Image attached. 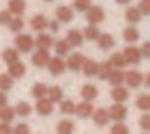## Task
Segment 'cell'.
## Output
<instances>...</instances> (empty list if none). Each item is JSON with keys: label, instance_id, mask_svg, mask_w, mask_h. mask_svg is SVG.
<instances>
[{"label": "cell", "instance_id": "cell-7", "mask_svg": "<svg viewBox=\"0 0 150 134\" xmlns=\"http://www.w3.org/2000/svg\"><path fill=\"white\" fill-rule=\"evenodd\" d=\"M122 54H124L127 65H138V63L142 61V58H143V56H142V49H138V47H134V45H127Z\"/></svg>", "mask_w": 150, "mask_h": 134}, {"label": "cell", "instance_id": "cell-37", "mask_svg": "<svg viewBox=\"0 0 150 134\" xmlns=\"http://www.w3.org/2000/svg\"><path fill=\"white\" fill-rule=\"evenodd\" d=\"M12 77L9 75V73H0V91H4V92H7V91H11V87H12Z\"/></svg>", "mask_w": 150, "mask_h": 134}, {"label": "cell", "instance_id": "cell-4", "mask_svg": "<svg viewBox=\"0 0 150 134\" xmlns=\"http://www.w3.org/2000/svg\"><path fill=\"white\" fill-rule=\"evenodd\" d=\"M47 68H49V73H51V75L59 77V75H63V73H65V70H67V61H65L61 56L51 58V61H49Z\"/></svg>", "mask_w": 150, "mask_h": 134}, {"label": "cell", "instance_id": "cell-51", "mask_svg": "<svg viewBox=\"0 0 150 134\" xmlns=\"http://www.w3.org/2000/svg\"><path fill=\"white\" fill-rule=\"evenodd\" d=\"M44 2H52V0H44Z\"/></svg>", "mask_w": 150, "mask_h": 134}, {"label": "cell", "instance_id": "cell-45", "mask_svg": "<svg viewBox=\"0 0 150 134\" xmlns=\"http://www.w3.org/2000/svg\"><path fill=\"white\" fill-rule=\"evenodd\" d=\"M0 134H14V129L7 122H0Z\"/></svg>", "mask_w": 150, "mask_h": 134}, {"label": "cell", "instance_id": "cell-18", "mask_svg": "<svg viewBox=\"0 0 150 134\" xmlns=\"http://www.w3.org/2000/svg\"><path fill=\"white\" fill-rule=\"evenodd\" d=\"M122 38H124L127 44H134V42H138V38H140V32H138V28H136L134 25H129L127 28H124V32H122Z\"/></svg>", "mask_w": 150, "mask_h": 134}, {"label": "cell", "instance_id": "cell-50", "mask_svg": "<svg viewBox=\"0 0 150 134\" xmlns=\"http://www.w3.org/2000/svg\"><path fill=\"white\" fill-rule=\"evenodd\" d=\"M115 2H117V4H120V5H127L131 0H115Z\"/></svg>", "mask_w": 150, "mask_h": 134}, {"label": "cell", "instance_id": "cell-38", "mask_svg": "<svg viewBox=\"0 0 150 134\" xmlns=\"http://www.w3.org/2000/svg\"><path fill=\"white\" fill-rule=\"evenodd\" d=\"M59 111L63 115H72V113H75V103L72 99H63L61 104H59Z\"/></svg>", "mask_w": 150, "mask_h": 134}, {"label": "cell", "instance_id": "cell-16", "mask_svg": "<svg viewBox=\"0 0 150 134\" xmlns=\"http://www.w3.org/2000/svg\"><path fill=\"white\" fill-rule=\"evenodd\" d=\"M7 73H9L12 78H21V77H25V73H26V66H25V63L16 61V63L9 65V68H7Z\"/></svg>", "mask_w": 150, "mask_h": 134}, {"label": "cell", "instance_id": "cell-22", "mask_svg": "<svg viewBox=\"0 0 150 134\" xmlns=\"http://www.w3.org/2000/svg\"><path fill=\"white\" fill-rule=\"evenodd\" d=\"M7 7H9V11H11L12 14L21 16V14L26 11V2H25V0H9Z\"/></svg>", "mask_w": 150, "mask_h": 134}, {"label": "cell", "instance_id": "cell-31", "mask_svg": "<svg viewBox=\"0 0 150 134\" xmlns=\"http://www.w3.org/2000/svg\"><path fill=\"white\" fill-rule=\"evenodd\" d=\"M47 98L52 101V103H61V101H63V89H61L59 85H52V87H49Z\"/></svg>", "mask_w": 150, "mask_h": 134}, {"label": "cell", "instance_id": "cell-6", "mask_svg": "<svg viewBox=\"0 0 150 134\" xmlns=\"http://www.w3.org/2000/svg\"><path fill=\"white\" fill-rule=\"evenodd\" d=\"M51 61V54H49V49H38L37 52H33L32 56V63L35 68H44L49 65Z\"/></svg>", "mask_w": 150, "mask_h": 134}, {"label": "cell", "instance_id": "cell-41", "mask_svg": "<svg viewBox=\"0 0 150 134\" xmlns=\"http://www.w3.org/2000/svg\"><path fill=\"white\" fill-rule=\"evenodd\" d=\"M138 124H140V129H142V131L150 133V113H149V111H145V113L140 117Z\"/></svg>", "mask_w": 150, "mask_h": 134}, {"label": "cell", "instance_id": "cell-23", "mask_svg": "<svg viewBox=\"0 0 150 134\" xmlns=\"http://www.w3.org/2000/svg\"><path fill=\"white\" fill-rule=\"evenodd\" d=\"M74 131H75V124L68 118L59 120L58 126H56V133L58 134H74Z\"/></svg>", "mask_w": 150, "mask_h": 134}, {"label": "cell", "instance_id": "cell-11", "mask_svg": "<svg viewBox=\"0 0 150 134\" xmlns=\"http://www.w3.org/2000/svg\"><path fill=\"white\" fill-rule=\"evenodd\" d=\"M56 19L59 23H70V21H74V9L67 7V5L56 7Z\"/></svg>", "mask_w": 150, "mask_h": 134}, {"label": "cell", "instance_id": "cell-44", "mask_svg": "<svg viewBox=\"0 0 150 134\" xmlns=\"http://www.w3.org/2000/svg\"><path fill=\"white\" fill-rule=\"evenodd\" d=\"M14 134H30V127L21 122V124H18V126L14 127Z\"/></svg>", "mask_w": 150, "mask_h": 134}, {"label": "cell", "instance_id": "cell-48", "mask_svg": "<svg viewBox=\"0 0 150 134\" xmlns=\"http://www.w3.org/2000/svg\"><path fill=\"white\" fill-rule=\"evenodd\" d=\"M4 106H7V94L4 91H0V108H4Z\"/></svg>", "mask_w": 150, "mask_h": 134}, {"label": "cell", "instance_id": "cell-2", "mask_svg": "<svg viewBox=\"0 0 150 134\" xmlns=\"http://www.w3.org/2000/svg\"><path fill=\"white\" fill-rule=\"evenodd\" d=\"M86 19L89 21V25H100L105 21V11L100 5H91L86 12Z\"/></svg>", "mask_w": 150, "mask_h": 134}, {"label": "cell", "instance_id": "cell-3", "mask_svg": "<svg viewBox=\"0 0 150 134\" xmlns=\"http://www.w3.org/2000/svg\"><path fill=\"white\" fill-rule=\"evenodd\" d=\"M35 111H37L40 117H49V115H52V111H54V103L49 99L47 96H45V98H40V99H37V103H35Z\"/></svg>", "mask_w": 150, "mask_h": 134}, {"label": "cell", "instance_id": "cell-46", "mask_svg": "<svg viewBox=\"0 0 150 134\" xmlns=\"http://www.w3.org/2000/svg\"><path fill=\"white\" fill-rule=\"evenodd\" d=\"M140 49H142V56H143V58H147V59H150V40H149V42H145Z\"/></svg>", "mask_w": 150, "mask_h": 134}, {"label": "cell", "instance_id": "cell-34", "mask_svg": "<svg viewBox=\"0 0 150 134\" xmlns=\"http://www.w3.org/2000/svg\"><path fill=\"white\" fill-rule=\"evenodd\" d=\"M14 110H16V115H19V117H23V118H25V117H28V115L32 113V110H33V108H32V104H30V103H26V101H19V103L16 104V108H14Z\"/></svg>", "mask_w": 150, "mask_h": 134}, {"label": "cell", "instance_id": "cell-40", "mask_svg": "<svg viewBox=\"0 0 150 134\" xmlns=\"http://www.w3.org/2000/svg\"><path fill=\"white\" fill-rule=\"evenodd\" d=\"M110 134H129V127L124 122H115L110 129Z\"/></svg>", "mask_w": 150, "mask_h": 134}, {"label": "cell", "instance_id": "cell-33", "mask_svg": "<svg viewBox=\"0 0 150 134\" xmlns=\"http://www.w3.org/2000/svg\"><path fill=\"white\" fill-rule=\"evenodd\" d=\"M7 26H9V30H11L12 33H21V30L25 28V19H23L21 16H16V18L11 19V23H9Z\"/></svg>", "mask_w": 150, "mask_h": 134}, {"label": "cell", "instance_id": "cell-14", "mask_svg": "<svg viewBox=\"0 0 150 134\" xmlns=\"http://www.w3.org/2000/svg\"><path fill=\"white\" fill-rule=\"evenodd\" d=\"M93 120H94V124H96L98 127L107 126L108 120H110V113H108V110H105V108H98V110H94V113H93Z\"/></svg>", "mask_w": 150, "mask_h": 134}, {"label": "cell", "instance_id": "cell-26", "mask_svg": "<svg viewBox=\"0 0 150 134\" xmlns=\"http://www.w3.org/2000/svg\"><path fill=\"white\" fill-rule=\"evenodd\" d=\"M98 68H100V65H98L96 61L87 59V61L82 65V73H84L86 77H96V75H98Z\"/></svg>", "mask_w": 150, "mask_h": 134}, {"label": "cell", "instance_id": "cell-28", "mask_svg": "<svg viewBox=\"0 0 150 134\" xmlns=\"http://www.w3.org/2000/svg\"><path fill=\"white\" fill-rule=\"evenodd\" d=\"M113 71V66L110 61H105V63H100V68H98V78L100 80H108V77H110V73Z\"/></svg>", "mask_w": 150, "mask_h": 134}, {"label": "cell", "instance_id": "cell-15", "mask_svg": "<svg viewBox=\"0 0 150 134\" xmlns=\"http://www.w3.org/2000/svg\"><path fill=\"white\" fill-rule=\"evenodd\" d=\"M30 26H32V30H35V32H44L47 26H49V21L45 19V16H42V14H35L33 18H32V21H30Z\"/></svg>", "mask_w": 150, "mask_h": 134}, {"label": "cell", "instance_id": "cell-27", "mask_svg": "<svg viewBox=\"0 0 150 134\" xmlns=\"http://www.w3.org/2000/svg\"><path fill=\"white\" fill-rule=\"evenodd\" d=\"M47 92H49V87H47L44 82H37V84H33V87H32V96H33L35 99L45 98Z\"/></svg>", "mask_w": 150, "mask_h": 134}, {"label": "cell", "instance_id": "cell-39", "mask_svg": "<svg viewBox=\"0 0 150 134\" xmlns=\"http://www.w3.org/2000/svg\"><path fill=\"white\" fill-rule=\"evenodd\" d=\"M91 5H93L91 0H74V9L79 12H87Z\"/></svg>", "mask_w": 150, "mask_h": 134}, {"label": "cell", "instance_id": "cell-35", "mask_svg": "<svg viewBox=\"0 0 150 134\" xmlns=\"http://www.w3.org/2000/svg\"><path fill=\"white\" fill-rule=\"evenodd\" d=\"M82 35H84V38H87V40H96V38L100 37L98 25H87V26L82 30Z\"/></svg>", "mask_w": 150, "mask_h": 134}, {"label": "cell", "instance_id": "cell-19", "mask_svg": "<svg viewBox=\"0 0 150 134\" xmlns=\"http://www.w3.org/2000/svg\"><path fill=\"white\" fill-rule=\"evenodd\" d=\"M96 42H98V47L103 49V51H108V49H112L115 45V38L110 33H100V37L96 38Z\"/></svg>", "mask_w": 150, "mask_h": 134}, {"label": "cell", "instance_id": "cell-42", "mask_svg": "<svg viewBox=\"0 0 150 134\" xmlns=\"http://www.w3.org/2000/svg\"><path fill=\"white\" fill-rule=\"evenodd\" d=\"M138 9L143 16H150V0H140Z\"/></svg>", "mask_w": 150, "mask_h": 134}, {"label": "cell", "instance_id": "cell-12", "mask_svg": "<svg viewBox=\"0 0 150 134\" xmlns=\"http://www.w3.org/2000/svg\"><path fill=\"white\" fill-rule=\"evenodd\" d=\"M110 96H112V99L115 103H126V101L129 99V91L124 85H115L110 91Z\"/></svg>", "mask_w": 150, "mask_h": 134}, {"label": "cell", "instance_id": "cell-29", "mask_svg": "<svg viewBox=\"0 0 150 134\" xmlns=\"http://www.w3.org/2000/svg\"><path fill=\"white\" fill-rule=\"evenodd\" d=\"M70 44H68V40L67 38H63V40H56L54 42V51H56V54L58 56H67L68 52H70Z\"/></svg>", "mask_w": 150, "mask_h": 134}, {"label": "cell", "instance_id": "cell-13", "mask_svg": "<svg viewBox=\"0 0 150 134\" xmlns=\"http://www.w3.org/2000/svg\"><path fill=\"white\" fill-rule=\"evenodd\" d=\"M98 87L96 85H93V84H84L82 85V89H80V98L86 101H94L98 98Z\"/></svg>", "mask_w": 150, "mask_h": 134}, {"label": "cell", "instance_id": "cell-10", "mask_svg": "<svg viewBox=\"0 0 150 134\" xmlns=\"http://www.w3.org/2000/svg\"><path fill=\"white\" fill-rule=\"evenodd\" d=\"M108 113H110V120H115V122H124V118L127 117V108H126L122 103H115V104L110 106Z\"/></svg>", "mask_w": 150, "mask_h": 134}, {"label": "cell", "instance_id": "cell-21", "mask_svg": "<svg viewBox=\"0 0 150 134\" xmlns=\"http://www.w3.org/2000/svg\"><path fill=\"white\" fill-rule=\"evenodd\" d=\"M108 82H110L112 87L122 85V84L126 82V73H124L122 70H119V68H113V71L110 73V77H108Z\"/></svg>", "mask_w": 150, "mask_h": 134}, {"label": "cell", "instance_id": "cell-30", "mask_svg": "<svg viewBox=\"0 0 150 134\" xmlns=\"http://www.w3.org/2000/svg\"><path fill=\"white\" fill-rule=\"evenodd\" d=\"M14 117H16V110H14V108H11V106H4V108H0V122H7V124H11V122L14 120Z\"/></svg>", "mask_w": 150, "mask_h": 134}, {"label": "cell", "instance_id": "cell-47", "mask_svg": "<svg viewBox=\"0 0 150 134\" xmlns=\"http://www.w3.org/2000/svg\"><path fill=\"white\" fill-rule=\"evenodd\" d=\"M52 33H58L59 32V21H49V26H47Z\"/></svg>", "mask_w": 150, "mask_h": 134}, {"label": "cell", "instance_id": "cell-25", "mask_svg": "<svg viewBox=\"0 0 150 134\" xmlns=\"http://www.w3.org/2000/svg\"><path fill=\"white\" fill-rule=\"evenodd\" d=\"M67 40H68V44L72 47H80L82 45V40H84V35H82V32H79V30H70L67 33Z\"/></svg>", "mask_w": 150, "mask_h": 134}, {"label": "cell", "instance_id": "cell-5", "mask_svg": "<svg viewBox=\"0 0 150 134\" xmlns=\"http://www.w3.org/2000/svg\"><path fill=\"white\" fill-rule=\"evenodd\" d=\"M93 113H94L93 101L82 99V103L75 104V115H77L79 118H89V117H93Z\"/></svg>", "mask_w": 150, "mask_h": 134}, {"label": "cell", "instance_id": "cell-24", "mask_svg": "<svg viewBox=\"0 0 150 134\" xmlns=\"http://www.w3.org/2000/svg\"><path fill=\"white\" fill-rule=\"evenodd\" d=\"M2 59H4V63H7V66H9V65L19 61V51H18V49H4Z\"/></svg>", "mask_w": 150, "mask_h": 134}, {"label": "cell", "instance_id": "cell-52", "mask_svg": "<svg viewBox=\"0 0 150 134\" xmlns=\"http://www.w3.org/2000/svg\"><path fill=\"white\" fill-rule=\"evenodd\" d=\"M143 134H149V133H143Z\"/></svg>", "mask_w": 150, "mask_h": 134}, {"label": "cell", "instance_id": "cell-32", "mask_svg": "<svg viewBox=\"0 0 150 134\" xmlns=\"http://www.w3.org/2000/svg\"><path fill=\"white\" fill-rule=\"evenodd\" d=\"M134 104L142 111H150V94H140L134 101Z\"/></svg>", "mask_w": 150, "mask_h": 134}, {"label": "cell", "instance_id": "cell-8", "mask_svg": "<svg viewBox=\"0 0 150 134\" xmlns=\"http://www.w3.org/2000/svg\"><path fill=\"white\" fill-rule=\"evenodd\" d=\"M86 61H87V58H86L84 54L74 52V54H70L68 59H67V68H68L70 71H79V70H82V65H84Z\"/></svg>", "mask_w": 150, "mask_h": 134}, {"label": "cell", "instance_id": "cell-49", "mask_svg": "<svg viewBox=\"0 0 150 134\" xmlns=\"http://www.w3.org/2000/svg\"><path fill=\"white\" fill-rule=\"evenodd\" d=\"M143 84H145V87H147V89H150V73L145 75V82H143Z\"/></svg>", "mask_w": 150, "mask_h": 134}, {"label": "cell", "instance_id": "cell-36", "mask_svg": "<svg viewBox=\"0 0 150 134\" xmlns=\"http://www.w3.org/2000/svg\"><path fill=\"white\" fill-rule=\"evenodd\" d=\"M110 63H112L113 68H119V70H122V68L127 65V61H126V58H124V54L122 52H115L110 56Z\"/></svg>", "mask_w": 150, "mask_h": 134}, {"label": "cell", "instance_id": "cell-43", "mask_svg": "<svg viewBox=\"0 0 150 134\" xmlns=\"http://www.w3.org/2000/svg\"><path fill=\"white\" fill-rule=\"evenodd\" d=\"M12 19V12L7 9V11H0V25H9Z\"/></svg>", "mask_w": 150, "mask_h": 134}, {"label": "cell", "instance_id": "cell-1", "mask_svg": "<svg viewBox=\"0 0 150 134\" xmlns=\"http://www.w3.org/2000/svg\"><path fill=\"white\" fill-rule=\"evenodd\" d=\"M14 44H16V49H18L19 52H30V51L35 47V38H32V35L18 33Z\"/></svg>", "mask_w": 150, "mask_h": 134}, {"label": "cell", "instance_id": "cell-9", "mask_svg": "<svg viewBox=\"0 0 150 134\" xmlns=\"http://www.w3.org/2000/svg\"><path fill=\"white\" fill-rule=\"evenodd\" d=\"M143 82H145V77H143L140 71L131 70V71L126 73V84H127L129 89H138V87H142Z\"/></svg>", "mask_w": 150, "mask_h": 134}, {"label": "cell", "instance_id": "cell-17", "mask_svg": "<svg viewBox=\"0 0 150 134\" xmlns=\"http://www.w3.org/2000/svg\"><path fill=\"white\" fill-rule=\"evenodd\" d=\"M35 45H37L38 49H51V47L54 45V38H52L51 35L40 32V33L37 35V38H35Z\"/></svg>", "mask_w": 150, "mask_h": 134}, {"label": "cell", "instance_id": "cell-20", "mask_svg": "<svg viewBox=\"0 0 150 134\" xmlns=\"http://www.w3.org/2000/svg\"><path fill=\"white\" fill-rule=\"evenodd\" d=\"M126 21L129 23V25H136V23H140L142 21V12H140V9L138 7H127L126 9Z\"/></svg>", "mask_w": 150, "mask_h": 134}]
</instances>
